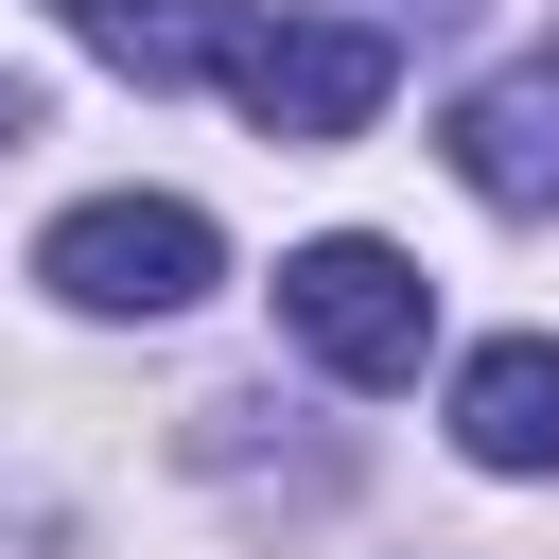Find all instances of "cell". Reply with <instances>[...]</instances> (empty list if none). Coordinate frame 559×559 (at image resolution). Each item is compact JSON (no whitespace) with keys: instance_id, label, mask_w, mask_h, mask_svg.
<instances>
[{"instance_id":"obj_1","label":"cell","mask_w":559,"mask_h":559,"mask_svg":"<svg viewBox=\"0 0 559 559\" xmlns=\"http://www.w3.org/2000/svg\"><path fill=\"white\" fill-rule=\"evenodd\" d=\"M35 280H52L70 314H192V297L227 280V227H210L192 192H87V210H52Z\"/></svg>"},{"instance_id":"obj_2","label":"cell","mask_w":559,"mask_h":559,"mask_svg":"<svg viewBox=\"0 0 559 559\" xmlns=\"http://www.w3.org/2000/svg\"><path fill=\"white\" fill-rule=\"evenodd\" d=\"M280 332H297L332 384H419V349H437V280H419L402 245L332 227V245L280 262Z\"/></svg>"},{"instance_id":"obj_3","label":"cell","mask_w":559,"mask_h":559,"mask_svg":"<svg viewBox=\"0 0 559 559\" xmlns=\"http://www.w3.org/2000/svg\"><path fill=\"white\" fill-rule=\"evenodd\" d=\"M384 87H402V52H384L367 17H262V0H245V35H227V105H245L280 157H332Z\"/></svg>"},{"instance_id":"obj_4","label":"cell","mask_w":559,"mask_h":559,"mask_svg":"<svg viewBox=\"0 0 559 559\" xmlns=\"http://www.w3.org/2000/svg\"><path fill=\"white\" fill-rule=\"evenodd\" d=\"M454 175H472V210H507V227L559 210V52H524V70H489V87L454 105Z\"/></svg>"},{"instance_id":"obj_5","label":"cell","mask_w":559,"mask_h":559,"mask_svg":"<svg viewBox=\"0 0 559 559\" xmlns=\"http://www.w3.org/2000/svg\"><path fill=\"white\" fill-rule=\"evenodd\" d=\"M454 454L472 472H559V332H489L454 367Z\"/></svg>"},{"instance_id":"obj_6","label":"cell","mask_w":559,"mask_h":559,"mask_svg":"<svg viewBox=\"0 0 559 559\" xmlns=\"http://www.w3.org/2000/svg\"><path fill=\"white\" fill-rule=\"evenodd\" d=\"M52 17L140 87H227V35H245V0H52Z\"/></svg>"},{"instance_id":"obj_7","label":"cell","mask_w":559,"mask_h":559,"mask_svg":"<svg viewBox=\"0 0 559 559\" xmlns=\"http://www.w3.org/2000/svg\"><path fill=\"white\" fill-rule=\"evenodd\" d=\"M17 140H35V87H0V157H17Z\"/></svg>"},{"instance_id":"obj_8","label":"cell","mask_w":559,"mask_h":559,"mask_svg":"<svg viewBox=\"0 0 559 559\" xmlns=\"http://www.w3.org/2000/svg\"><path fill=\"white\" fill-rule=\"evenodd\" d=\"M419 17H472V0H419Z\"/></svg>"}]
</instances>
